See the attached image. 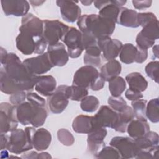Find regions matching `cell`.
I'll return each instance as SVG.
<instances>
[{
	"instance_id": "22",
	"label": "cell",
	"mask_w": 159,
	"mask_h": 159,
	"mask_svg": "<svg viewBox=\"0 0 159 159\" xmlns=\"http://www.w3.org/2000/svg\"><path fill=\"white\" fill-rule=\"evenodd\" d=\"M41 37L36 38L26 32H19L16 39V47L22 54L31 55L34 53L37 42Z\"/></svg>"
},
{
	"instance_id": "51",
	"label": "cell",
	"mask_w": 159,
	"mask_h": 159,
	"mask_svg": "<svg viewBox=\"0 0 159 159\" xmlns=\"http://www.w3.org/2000/svg\"><path fill=\"white\" fill-rule=\"evenodd\" d=\"M1 150H7V146L9 143V136L6 134H1Z\"/></svg>"
},
{
	"instance_id": "44",
	"label": "cell",
	"mask_w": 159,
	"mask_h": 159,
	"mask_svg": "<svg viewBox=\"0 0 159 159\" xmlns=\"http://www.w3.org/2000/svg\"><path fill=\"white\" fill-rule=\"evenodd\" d=\"M82 43L84 50L98 45V39L89 32H82Z\"/></svg>"
},
{
	"instance_id": "11",
	"label": "cell",
	"mask_w": 159,
	"mask_h": 159,
	"mask_svg": "<svg viewBox=\"0 0 159 159\" xmlns=\"http://www.w3.org/2000/svg\"><path fill=\"white\" fill-rule=\"evenodd\" d=\"M109 145L118 151L121 158H133L137 153V148L134 140L130 137H114L110 141Z\"/></svg>"
},
{
	"instance_id": "25",
	"label": "cell",
	"mask_w": 159,
	"mask_h": 159,
	"mask_svg": "<svg viewBox=\"0 0 159 159\" xmlns=\"http://www.w3.org/2000/svg\"><path fill=\"white\" fill-rule=\"evenodd\" d=\"M51 142L52 135L48 130L45 128L35 130L32 137V144L37 151L45 150L50 146Z\"/></svg>"
},
{
	"instance_id": "5",
	"label": "cell",
	"mask_w": 159,
	"mask_h": 159,
	"mask_svg": "<svg viewBox=\"0 0 159 159\" xmlns=\"http://www.w3.org/2000/svg\"><path fill=\"white\" fill-rule=\"evenodd\" d=\"M134 140L137 148L135 158H158L159 137L157 132L149 130L144 135Z\"/></svg>"
},
{
	"instance_id": "50",
	"label": "cell",
	"mask_w": 159,
	"mask_h": 159,
	"mask_svg": "<svg viewBox=\"0 0 159 159\" xmlns=\"http://www.w3.org/2000/svg\"><path fill=\"white\" fill-rule=\"evenodd\" d=\"M106 81L99 75V76L96 79V80L89 86L90 89L93 91H99L103 88L104 86Z\"/></svg>"
},
{
	"instance_id": "10",
	"label": "cell",
	"mask_w": 159,
	"mask_h": 159,
	"mask_svg": "<svg viewBox=\"0 0 159 159\" xmlns=\"http://www.w3.org/2000/svg\"><path fill=\"white\" fill-rule=\"evenodd\" d=\"M148 57V50L141 49L132 43H127L122 45L119 53L120 60L125 64L143 63Z\"/></svg>"
},
{
	"instance_id": "14",
	"label": "cell",
	"mask_w": 159,
	"mask_h": 159,
	"mask_svg": "<svg viewBox=\"0 0 159 159\" xmlns=\"http://www.w3.org/2000/svg\"><path fill=\"white\" fill-rule=\"evenodd\" d=\"M99 75L96 68L86 65L80 68L75 73L73 84L87 88L96 80Z\"/></svg>"
},
{
	"instance_id": "3",
	"label": "cell",
	"mask_w": 159,
	"mask_h": 159,
	"mask_svg": "<svg viewBox=\"0 0 159 159\" xmlns=\"http://www.w3.org/2000/svg\"><path fill=\"white\" fill-rule=\"evenodd\" d=\"M47 117L46 106H39L24 101L17 106V118L22 125H32L37 128L43 125Z\"/></svg>"
},
{
	"instance_id": "47",
	"label": "cell",
	"mask_w": 159,
	"mask_h": 159,
	"mask_svg": "<svg viewBox=\"0 0 159 159\" xmlns=\"http://www.w3.org/2000/svg\"><path fill=\"white\" fill-rule=\"evenodd\" d=\"M27 99V94L25 91H20L13 94H11L9 97V101L11 104L17 106L25 101Z\"/></svg>"
},
{
	"instance_id": "52",
	"label": "cell",
	"mask_w": 159,
	"mask_h": 159,
	"mask_svg": "<svg viewBox=\"0 0 159 159\" xmlns=\"http://www.w3.org/2000/svg\"><path fill=\"white\" fill-rule=\"evenodd\" d=\"M39 153L35 151H31L29 152H25L22 156V158H38Z\"/></svg>"
},
{
	"instance_id": "35",
	"label": "cell",
	"mask_w": 159,
	"mask_h": 159,
	"mask_svg": "<svg viewBox=\"0 0 159 159\" xmlns=\"http://www.w3.org/2000/svg\"><path fill=\"white\" fill-rule=\"evenodd\" d=\"M139 33L145 38L155 41V40L159 38L158 20H154L147 24L142 27V29Z\"/></svg>"
},
{
	"instance_id": "19",
	"label": "cell",
	"mask_w": 159,
	"mask_h": 159,
	"mask_svg": "<svg viewBox=\"0 0 159 159\" xmlns=\"http://www.w3.org/2000/svg\"><path fill=\"white\" fill-rule=\"evenodd\" d=\"M77 2V1L63 0L56 1L57 5L60 8L61 17L66 22L73 23L81 16V10Z\"/></svg>"
},
{
	"instance_id": "17",
	"label": "cell",
	"mask_w": 159,
	"mask_h": 159,
	"mask_svg": "<svg viewBox=\"0 0 159 159\" xmlns=\"http://www.w3.org/2000/svg\"><path fill=\"white\" fill-rule=\"evenodd\" d=\"M43 30V21L35 16L32 13H28L22 17L19 32H24L39 38L42 37Z\"/></svg>"
},
{
	"instance_id": "31",
	"label": "cell",
	"mask_w": 159,
	"mask_h": 159,
	"mask_svg": "<svg viewBox=\"0 0 159 159\" xmlns=\"http://www.w3.org/2000/svg\"><path fill=\"white\" fill-rule=\"evenodd\" d=\"M101 53V50L98 45L86 48L83 57L84 63L86 65L93 66L95 68L101 66L102 64Z\"/></svg>"
},
{
	"instance_id": "2",
	"label": "cell",
	"mask_w": 159,
	"mask_h": 159,
	"mask_svg": "<svg viewBox=\"0 0 159 159\" xmlns=\"http://www.w3.org/2000/svg\"><path fill=\"white\" fill-rule=\"evenodd\" d=\"M77 25L81 32H89L98 40L110 37L114 32L116 23L98 14H84L77 20Z\"/></svg>"
},
{
	"instance_id": "27",
	"label": "cell",
	"mask_w": 159,
	"mask_h": 159,
	"mask_svg": "<svg viewBox=\"0 0 159 159\" xmlns=\"http://www.w3.org/2000/svg\"><path fill=\"white\" fill-rule=\"evenodd\" d=\"M73 130L78 134H89L95 129L93 116L86 115L77 116L72 123Z\"/></svg>"
},
{
	"instance_id": "29",
	"label": "cell",
	"mask_w": 159,
	"mask_h": 159,
	"mask_svg": "<svg viewBox=\"0 0 159 159\" xmlns=\"http://www.w3.org/2000/svg\"><path fill=\"white\" fill-rule=\"evenodd\" d=\"M125 80L129 86V89L137 91L143 92L148 86L146 79L139 72H132L125 76Z\"/></svg>"
},
{
	"instance_id": "26",
	"label": "cell",
	"mask_w": 159,
	"mask_h": 159,
	"mask_svg": "<svg viewBox=\"0 0 159 159\" xmlns=\"http://www.w3.org/2000/svg\"><path fill=\"white\" fill-rule=\"evenodd\" d=\"M137 14L135 10L122 7L116 23L127 27L137 28L139 27L137 22Z\"/></svg>"
},
{
	"instance_id": "56",
	"label": "cell",
	"mask_w": 159,
	"mask_h": 159,
	"mask_svg": "<svg viewBox=\"0 0 159 159\" xmlns=\"http://www.w3.org/2000/svg\"><path fill=\"white\" fill-rule=\"evenodd\" d=\"M43 2H45V1H30V3L32 4V6H40L41 4H42Z\"/></svg>"
},
{
	"instance_id": "24",
	"label": "cell",
	"mask_w": 159,
	"mask_h": 159,
	"mask_svg": "<svg viewBox=\"0 0 159 159\" xmlns=\"http://www.w3.org/2000/svg\"><path fill=\"white\" fill-rule=\"evenodd\" d=\"M150 130V125L145 117L134 118L128 124L126 131L133 139L144 135Z\"/></svg>"
},
{
	"instance_id": "23",
	"label": "cell",
	"mask_w": 159,
	"mask_h": 159,
	"mask_svg": "<svg viewBox=\"0 0 159 159\" xmlns=\"http://www.w3.org/2000/svg\"><path fill=\"white\" fill-rule=\"evenodd\" d=\"M56 89L57 81L53 76L52 75L37 76L35 89L40 95L48 97L55 92Z\"/></svg>"
},
{
	"instance_id": "54",
	"label": "cell",
	"mask_w": 159,
	"mask_h": 159,
	"mask_svg": "<svg viewBox=\"0 0 159 159\" xmlns=\"http://www.w3.org/2000/svg\"><path fill=\"white\" fill-rule=\"evenodd\" d=\"M152 51H153L154 57L156 58H158V45H153L152 48Z\"/></svg>"
},
{
	"instance_id": "42",
	"label": "cell",
	"mask_w": 159,
	"mask_h": 159,
	"mask_svg": "<svg viewBox=\"0 0 159 159\" xmlns=\"http://www.w3.org/2000/svg\"><path fill=\"white\" fill-rule=\"evenodd\" d=\"M158 61H152L147 63L145 67L147 75L157 83H158Z\"/></svg>"
},
{
	"instance_id": "39",
	"label": "cell",
	"mask_w": 159,
	"mask_h": 159,
	"mask_svg": "<svg viewBox=\"0 0 159 159\" xmlns=\"http://www.w3.org/2000/svg\"><path fill=\"white\" fill-rule=\"evenodd\" d=\"M147 103V101L145 99H142V98L132 101V108L135 117L145 118V109Z\"/></svg>"
},
{
	"instance_id": "57",
	"label": "cell",
	"mask_w": 159,
	"mask_h": 159,
	"mask_svg": "<svg viewBox=\"0 0 159 159\" xmlns=\"http://www.w3.org/2000/svg\"><path fill=\"white\" fill-rule=\"evenodd\" d=\"M8 150H2L1 151V158H6L9 157V154H8Z\"/></svg>"
},
{
	"instance_id": "4",
	"label": "cell",
	"mask_w": 159,
	"mask_h": 159,
	"mask_svg": "<svg viewBox=\"0 0 159 159\" xmlns=\"http://www.w3.org/2000/svg\"><path fill=\"white\" fill-rule=\"evenodd\" d=\"M35 127H27L24 130L16 129L11 132L7 150L16 155L25 153L32 149V137L35 131Z\"/></svg>"
},
{
	"instance_id": "34",
	"label": "cell",
	"mask_w": 159,
	"mask_h": 159,
	"mask_svg": "<svg viewBox=\"0 0 159 159\" xmlns=\"http://www.w3.org/2000/svg\"><path fill=\"white\" fill-rule=\"evenodd\" d=\"M108 82L109 89L112 96H120L122 93L126 88V82L121 76H117L111 79Z\"/></svg>"
},
{
	"instance_id": "8",
	"label": "cell",
	"mask_w": 159,
	"mask_h": 159,
	"mask_svg": "<svg viewBox=\"0 0 159 159\" xmlns=\"http://www.w3.org/2000/svg\"><path fill=\"white\" fill-rule=\"evenodd\" d=\"M67 47L68 56L72 58H78L83 52L82 32L75 27H70L61 40Z\"/></svg>"
},
{
	"instance_id": "33",
	"label": "cell",
	"mask_w": 159,
	"mask_h": 159,
	"mask_svg": "<svg viewBox=\"0 0 159 159\" xmlns=\"http://www.w3.org/2000/svg\"><path fill=\"white\" fill-rule=\"evenodd\" d=\"M145 116L153 123L159 122V101L158 98L150 100L146 105Z\"/></svg>"
},
{
	"instance_id": "13",
	"label": "cell",
	"mask_w": 159,
	"mask_h": 159,
	"mask_svg": "<svg viewBox=\"0 0 159 159\" xmlns=\"http://www.w3.org/2000/svg\"><path fill=\"white\" fill-rule=\"evenodd\" d=\"M126 1H94V6L99 9V16L111 20L115 23L122 7Z\"/></svg>"
},
{
	"instance_id": "45",
	"label": "cell",
	"mask_w": 159,
	"mask_h": 159,
	"mask_svg": "<svg viewBox=\"0 0 159 159\" xmlns=\"http://www.w3.org/2000/svg\"><path fill=\"white\" fill-rule=\"evenodd\" d=\"M137 47L143 50H148L149 48L153 47L155 41L150 40L145 37L142 36L140 33H138L136 37Z\"/></svg>"
},
{
	"instance_id": "38",
	"label": "cell",
	"mask_w": 159,
	"mask_h": 159,
	"mask_svg": "<svg viewBox=\"0 0 159 159\" xmlns=\"http://www.w3.org/2000/svg\"><path fill=\"white\" fill-rule=\"evenodd\" d=\"M96 158H121L118 151L112 146L103 147L97 153L94 155Z\"/></svg>"
},
{
	"instance_id": "36",
	"label": "cell",
	"mask_w": 159,
	"mask_h": 159,
	"mask_svg": "<svg viewBox=\"0 0 159 159\" xmlns=\"http://www.w3.org/2000/svg\"><path fill=\"white\" fill-rule=\"evenodd\" d=\"M66 94L69 99L75 101H81L88 94L87 88L80 87L76 85L68 86Z\"/></svg>"
},
{
	"instance_id": "58",
	"label": "cell",
	"mask_w": 159,
	"mask_h": 159,
	"mask_svg": "<svg viewBox=\"0 0 159 159\" xmlns=\"http://www.w3.org/2000/svg\"><path fill=\"white\" fill-rule=\"evenodd\" d=\"M81 2L84 6H89L93 2V1H81Z\"/></svg>"
},
{
	"instance_id": "55",
	"label": "cell",
	"mask_w": 159,
	"mask_h": 159,
	"mask_svg": "<svg viewBox=\"0 0 159 159\" xmlns=\"http://www.w3.org/2000/svg\"><path fill=\"white\" fill-rule=\"evenodd\" d=\"M52 158V157L47 152H42L40 153H39L38 158Z\"/></svg>"
},
{
	"instance_id": "20",
	"label": "cell",
	"mask_w": 159,
	"mask_h": 159,
	"mask_svg": "<svg viewBox=\"0 0 159 159\" xmlns=\"http://www.w3.org/2000/svg\"><path fill=\"white\" fill-rule=\"evenodd\" d=\"M49 60L54 66H63L69 60V56L65 46L61 42L48 45L47 52Z\"/></svg>"
},
{
	"instance_id": "48",
	"label": "cell",
	"mask_w": 159,
	"mask_h": 159,
	"mask_svg": "<svg viewBox=\"0 0 159 159\" xmlns=\"http://www.w3.org/2000/svg\"><path fill=\"white\" fill-rule=\"evenodd\" d=\"M125 96L128 100L133 101L139 99H142L143 98V94H142V93L137 92L129 88L125 91Z\"/></svg>"
},
{
	"instance_id": "18",
	"label": "cell",
	"mask_w": 159,
	"mask_h": 159,
	"mask_svg": "<svg viewBox=\"0 0 159 159\" xmlns=\"http://www.w3.org/2000/svg\"><path fill=\"white\" fill-rule=\"evenodd\" d=\"M1 7L6 16H25L28 14L30 5L24 0H1Z\"/></svg>"
},
{
	"instance_id": "12",
	"label": "cell",
	"mask_w": 159,
	"mask_h": 159,
	"mask_svg": "<svg viewBox=\"0 0 159 159\" xmlns=\"http://www.w3.org/2000/svg\"><path fill=\"white\" fill-rule=\"evenodd\" d=\"M66 85H60L55 92L48 97L47 103L49 110L53 114L61 113L67 107L69 101L66 94Z\"/></svg>"
},
{
	"instance_id": "6",
	"label": "cell",
	"mask_w": 159,
	"mask_h": 159,
	"mask_svg": "<svg viewBox=\"0 0 159 159\" xmlns=\"http://www.w3.org/2000/svg\"><path fill=\"white\" fill-rule=\"evenodd\" d=\"M43 37L48 45H52L62 40L70 27L58 20H43Z\"/></svg>"
},
{
	"instance_id": "9",
	"label": "cell",
	"mask_w": 159,
	"mask_h": 159,
	"mask_svg": "<svg viewBox=\"0 0 159 159\" xmlns=\"http://www.w3.org/2000/svg\"><path fill=\"white\" fill-rule=\"evenodd\" d=\"M22 62L28 71L34 76L45 74L53 67L47 52L35 57L27 58Z\"/></svg>"
},
{
	"instance_id": "15",
	"label": "cell",
	"mask_w": 159,
	"mask_h": 159,
	"mask_svg": "<svg viewBox=\"0 0 159 159\" xmlns=\"http://www.w3.org/2000/svg\"><path fill=\"white\" fill-rule=\"evenodd\" d=\"M118 118V112L109 106H101L98 112L93 116L95 129L109 127L114 129Z\"/></svg>"
},
{
	"instance_id": "49",
	"label": "cell",
	"mask_w": 159,
	"mask_h": 159,
	"mask_svg": "<svg viewBox=\"0 0 159 159\" xmlns=\"http://www.w3.org/2000/svg\"><path fill=\"white\" fill-rule=\"evenodd\" d=\"M134 7L137 9H143L148 8L151 6L152 1L148 0L144 1H132Z\"/></svg>"
},
{
	"instance_id": "46",
	"label": "cell",
	"mask_w": 159,
	"mask_h": 159,
	"mask_svg": "<svg viewBox=\"0 0 159 159\" xmlns=\"http://www.w3.org/2000/svg\"><path fill=\"white\" fill-rule=\"evenodd\" d=\"M27 100L30 103L39 106H46L45 100L37 93L30 92L27 94Z\"/></svg>"
},
{
	"instance_id": "41",
	"label": "cell",
	"mask_w": 159,
	"mask_h": 159,
	"mask_svg": "<svg viewBox=\"0 0 159 159\" xmlns=\"http://www.w3.org/2000/svg\"><path fill=\"white\" fill-rule=\"evenodd\" d=\"M109 107L117 112H120L123 111L127 106L126 101L121 96L114 97L110 96L107 101Z\"/></svg>"
},
{
	"instance_id": "53",
	"label": "cell",
	"mask_w": 159,
	"mask_h": 159,
	"mask_svg": "<svg viewBox=\"0 0 159 159\" xmlns=\"http://www.w3.org/2000/svg\"><path fill=\"white\" fill-rule=\"evenodd\" d=\"M8 53L7 52V51L2 47H1V57H0V62H1V65H3L4 63V62L6 61V60L7 58Z\"/></svg>"
},
{
	"instance_id": "30",
	"label": "cell",
	"mask_w": 159,
	"mask_h": 159,
	"mask_svg": "<svg viewBox=\"0 0 159 159\" xmlns=\"http://www.w3.org/2000/svg\"><path fill=\"white\" fill-rule=\"evenodd\" d=\"M134 114L132 107L127 106L125 109L118 112V118L113 129L116 132L124 133L129 122L134 118Z\"/></svg>"
},
{
	"instance_id": "16",
	"label": "cell",
	"mask_w": 159,
	"mask_h": 159,
	"mask_svg": "<svg viewBox=\"0 0 159 159\" xmlns=\"http://www.w3.org/2000/svg\"><path fill=\"white\" fill-rule=\"evenodd\" d=\"M98 45L101 50L103 58L109 61L118 57L122 43L117 39H114L111 37H104L98 40Z\"/></svg>"
},
{
	"instance_id": "21",
	"label": "cell",
	"mask_w": 159,
	"mask_h": 159,
	"mask_svg": "<svg viewBox=\"0 0 159 159\" xmlns=\"http://www.w3.org/2000/svg\"><path fill=\"white\" fill-rule=\"evenodd\" d=\"M107 130L104 127H99L88 134L87 149L95 155L105 146L104 139L107 135Z\"/></svg>"
},
{
	"instance_id": "28",
	"label": "cell",
	"mask_w": 159,
	"mask_h": 159,
	"mask_svg": "<svg viewBox=\"0 0 159 159\" xmlns=\"http://www.w3.org/2000/svg\"><path fill=\"white\" fill-rule=\"evenodd\" d=\"M121 70L122 66L120 62L114 59L108 61L101 67L99 75L106 81H109L111 79L119 76Z\"/></svg>"
},
{
	"instance_id": "37",
	"label": "cell",
	"mask_w": 159,
	"mask_h": 159,
	"mask_svg": "<svg viewBox=\"0 0 159 159\" xmlns=\"http://www.w3.org/2000/svg\"><path fill=\"white\" fill-rule=\"evenodd\" d=\"M99 106V99L94 96H86L80 102V107L83 111L94 112Z\"/></svg>"
},
{
	"instance_id": "7",
	"label": "cell",
	"mask_w": 159,
	"mask_h": 159,
	"mask_svg": "<svg viewBox=\"0 0 159 159\" xmlns=\"http://www.w3.org/2000/svg\"><path fill=\"white\" fill-rule=\"evenodd\" d=\"M1 134H7L16 130L18 126L17 118V106L8 102L0 104Z\"/></svg>"
},
{
	"instance_id": "43",
	"label": "cell",
	"mask_w": 159,
	"mask_h": 159,
	"mask_svg": "<svg viewBox=\"0 0 159 159\" xmlns=\"http://www.w3.org/2000/svg\"><path fill=\"white\" fill-rule=\"evenodd\" d=\"M157 20H158L157 17L152 12H142L137 14L138 24L142 27L147 24Z\"/></svg>"
},
{
	"instance_id": "32",
	"label": "cell",
	"mask_w": 159,
	"mask_h": 159,
	"mask_svg": "<svg viewBox=\"0 0 159 159\" xmlns=\"http://www.w3.org/2000/svg\"><path fill=\"white\" fill-rule=\"evenodd\" d=\"M0 89L1 92L11 95L20 91H24L18 84L8 77L2 66L0 68Z\"/></svg>"
},
{
	"instance_id": "1",
	"label": "cell",
	"mask_w": 159,
	"mask_h": 159,
	"mask_svg": "<svg viewBox=\"0 0 159 159\" xmlns=\"http://www.w3.org/2000/svg\"><path fill=\"white\" fill-rule=\"evenodd\" d=\"M8 76L15 83L18 84L24 91H30L35 87L37 76L31 75L19 57L14 53L7 55L6 61L1 65Z\"/></svg>"
},
{
	"instance_id": "40",
	"label": "cell",
	"mask_w": 159,
	"mask_h": 159,
	"mask_svg": "<svg viewBox=\"0 0 159 159\" xmlns=\"http://www.w3.org/2000/svg\"><path fill=\"white\" fill-rule=\"evenodd\" d=\"M57 138L58 141L65 146H71L75 142L73 135L66 129H61L57 131Z\"/></svg>"
}]
</instances>
